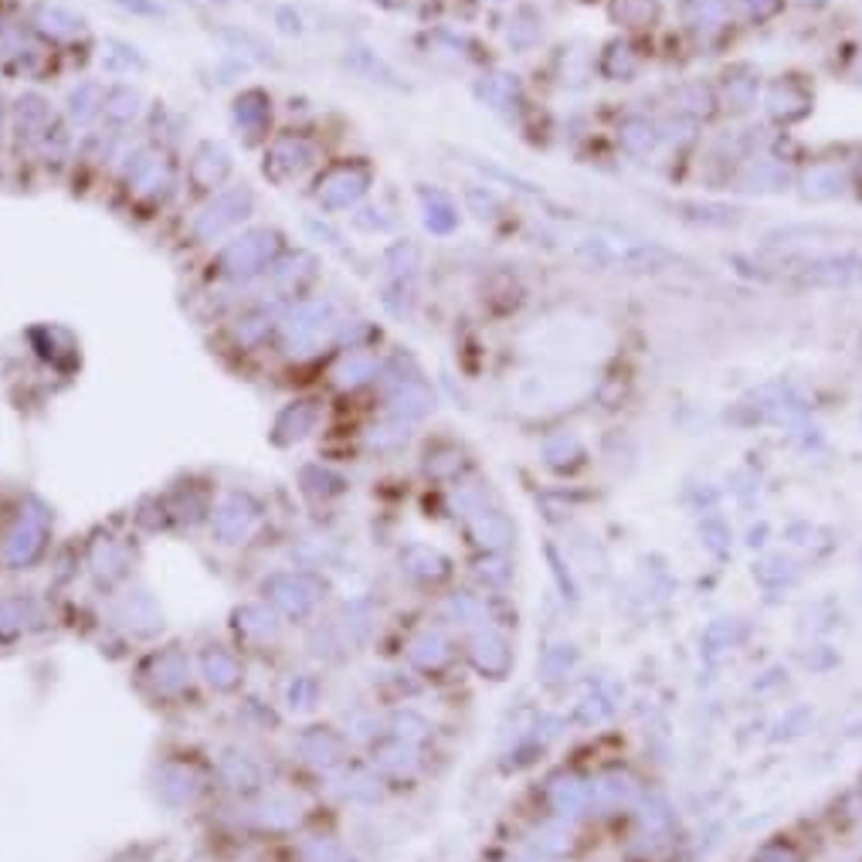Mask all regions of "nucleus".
Returning <instances> with one entry per match:
<instances>
[{
  "mask_svg": "<svg viewBox=\"0 0 862 862\" xmlns=\"http://www.w3.org/2000/svg\"><path fill=\"white\" fill-rule=\"evenodd\" d=\"M11 122H14V133H18L21 143L41 140L51 130V106H48V99H41L38 92H24L14 102Z\"/></svg>",
  "mask_w": 862,
  "mask_h": 862,
  "instance_id": "1a4fd4ad",
  "label": "nucleus"
},
{
  "mask_svg": "<svg viewBox=\"0 0 862 862\" xmlns=\"http://www.w3.org/2000/svg\"><path fill=\"white\" fill-rule=\"evenodd\" d=\"M127 180L140 198H157L163 188H170V167L163 157L140 150L137 160L127 167Z\"/></svg>",
  "mask_w": 862,
  "mask_h": 862,
  "instance_id": "9d476101",
  "label": "nucleus"
},
{
  "mask_svg": "<svg viewBox=\"0 0 862 862\" xmlns=\"http://www.w3.org/2000/svg\"><path fill=\"white\" fill-rule=\"evenodd\" d=\"M31 24H34V31H41L51 41H69V38L86 31L82 14L61 8V4H51V0H38V4L31 8Z\"/></svg>",
  "mask_w": 862,
  "mask_h": 862,
  "instance_id": "0eeeda50",
  "label": "nucleus"
},
{
  "mask_svg": "<svg viewBox=\"0 0 862 862\" xmlns=\"http://www.w3.org/2000/svg\"><path fill=\"white\" fill-rule=\"evenodd\" d=\"M102 99L106 92L99 89V82H82L69 92V116L79 127H89V122L102 112Z\"/></svg>",
  "mask_w": 862,
  "mask_h": 862,
  "instance_id": "f8f14e48",
  "label": "nucleus"
},
{
  "mask_svg": "<svg viewBox=\"0 0 862 862\" xmlns=\"http://www.w3.org/2000/svg\"><path fill=\"white\" fill-rule=\"evenodd\" d=\"M282 249V238L272 228H252L238 238H231L218 252V272L228 279H255L275 265V255Z\"/></svg>",
  "mask_w": 862,
  "mask_h": 862,
  "instance_id": "f257e3e1",
  "label": "nucleus"
},
{
  "mask_svg": "<svg viewBox=\"0 0 862 862\" xmlns=\"http://www.w3.org/2000/svg\"><path fill=\"white\" fill-rule=\"evenodd\" d=\"M330 327H333V305L330 302H299V305H292L289 317L282 320L285 340L292 347L317 343Z\"/></svg>",
  "mask_w": 862,
  "mask_h": 862,
  "instance_id": "39448f33",
  "label": "nucleus"
},
{
  "mask_svg": "<svg viewBox=\"0 0 862 862\" xmlns=\"http://www.w3.org/2000/svg\"><path fill=\"white\" fill-rule=\"evenodd\" d=\"M255 211V191L249 183H238V188H224L218 191L191 221V231L198 241H218L221 234L234 231L244 218Z\"/></svg>",
  "mask_w": 862,
  "mask_h": 862,
  "instance_id": "f03ea898",
  "label": "nucleus"
},
{
  "mask_svg": "<svg viewBox=\"0 0 862 862\" xmlns=\"http://www.w3.org/2000/svg\"><path fill=\"white\" fill-rule=\"evenodd\" d=\"M4 122H8V109H4V99H0V133H4Z\"/></svg>",
  "mask_w": 862,
  "mask_h": 862,
  "instance_id": "f3484780",
  "label": "nucleus"
},
{
  "mask_svg": "<svg viewBox=\"0 0 862 862\" xmlns=\"http://www.w3.org/2000/svg\"><path fill=\"white\" fill-rule=\"evenodd\" d=\"M367 180H371V173H367L363 167H357V163L333 167V170L317 183V201H320V208H327V211H343V208L357 204L360 194L367 191Z\"/></svg>",
  "mask_w": 862,
  "mask_h": 862,
  "instance_id": "20e7f679",
  "label": "nucleus"
},
{
  "mask_svg": "<svg viewBox=\"0 0 862 862\" xmlns=\"http://www.w3.org/2000/svg\"><path fill=\"white\" fill-rule=\"evenodd\" d=\"M313 275H317V259L310 252H295L289 262H282L275 269V285L282 292H295V289H302L305 282H310Z\"/></svg>",
  "mask_w": 862,
  "mask_h": 862,
  "instance_id": "ddd939ff",
  "label": "nucleus"
},
{
  "mask_svg": "<svg viewBox=\"0 0 862 862\" xmlns=\"http://www.w3.org/2000/svg\"><path fill=\"white\" fill-rule=\"evenodd\" d=\"M119 8H127L130 14H140V18H163V4H157V0H116Z\"/></svg>",
  "mask_w": 862,
  "mask_h": 862,
  "instance_id": "2eb2a0df",
  "label": "nucleus"
},
{
  "mask_svg": "<svg viewBox=\"0 0 862 862\" xmlns=\"http://www.w3.org/2000/svg\"><path fill=\"white\" fill-rule=\"evenodd\" d=\"M275 21H279V31H285V34H299L302 31V21H299V14L292 8H279Z\"/></svg>",
  "mask_w": 862,
  "mask_h": 862,
  "instance_id": "dca6fc26",
  "label": "nucleus"
},
{
  "mask_svg": "<svg viewBox=\"0 0 862 862\" xmlns=\"http://www.w3.org/2000/svg\"><path fill=\"white\" fill-rule=\"evenodd\" d=\"M424 211H428V228L431 231H439V234H445V231H452V224H455V211H452V204L442 198V194H424Z\"/></svg>",
  "mask_w": 862,
  "mask_h": 862,
  "instance_id": "4468645a",
  "label": "nucleus"
},
{
  "mask_svg": "<svg viewBox=\"0 0 862 862\" xmlns=\"http://www.w3.org/2000/svg\"><path fill=\"white\" fill-rule=\"evenodd\" d=\"M140 106H143V96H140L133 86H112V89L106 92V99H102V112H106L109 122H116V127L137 119Z\"/></svg>",
  "mask_w": 862,
  "mask_h": 862,
  "instance_id": "9b49d317",
  "label": "nucleus"
},
{
  "mask_svg": "<svg viewBox=\"0 0 862 862\" xmlns=\"http://www.w3.org/2000/svg\"><path fill=\"white\" fill-rule=\"evenodd\" d=\"M194 188L201 191H214L221 188V183L231 177V150L218 140H204L194 157H191V167H188Z\"/></svg>",
  "mask_w": 862,
  "mask_h": 862,
  "instance_id": "423d86ee",
  "label": "nucleus"
},
{
  "mask_svg": "<svg viewBox=\"0 0 862 862\" xmlns=\"http://www.w3.org/2000/svg\"><path fill=\"white\" fill-rule=\"evenodd\" d=\"M317 160V150L310 140L302 137H279L269 150H265V163H262V173L272 180V183H289L295 177H302L305 170L313 167Z\"/></svg>",
  "mask_w": 862,
  "mask_h": 862,
  "instance_id": "7ed1b4c3",
  "label": "nucleus"
},
{
  "mask_svg": "<svg viewBox=\"0 0 862 862\" xmlns=\"http://www.w3.org/2000/svg\"><path fill=\"white\" fill-rule=\"evenodd\" d=\"M231 119L244 137L255 140L269 130V122H272V99L262 89H244L231 106Z\"/></svg>",
  "mask_w": 862,
  "mask_h": 862,
  "instance_id": "6e6552de",
  "label": "nucleus"
}]
</instances>
